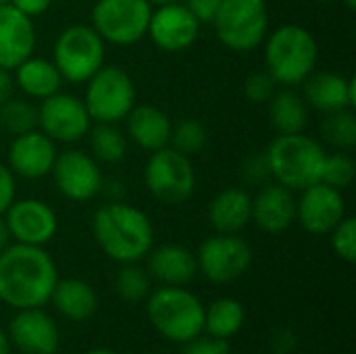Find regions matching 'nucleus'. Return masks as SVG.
<instances>
[{"label": "nucleus", "instance_id": "47", "mask_svg": "<svg viewBox=\"0 0 356 354\" xmlns=\"http://www.w3.org/2000/svg\"><path fill=\"white\" fill-rule=\"evenodd\" d=\"M342 2H344V4H346V6H348L350 10H355V8H356V0H342Z\"/></svg>", "mask_w": 356, "mask_h": 354}, {"label": "nucleus", "instance_id": "17", "mask_svg": "<svg viewBox=\"0 0 356 354\" xmlns=\"http://www.w3.org/2000/svg\"><path fill=\"white\" fill-rule=\"evenodd\" d=\"M56 159L54 142L38 129L15 136L8 148V169L25 179H40L52 171Z\"/></svg>", "mask_w": 356, "mask_h": 354}, {"label": "nucleus", "instance_id": "45", "mask_svg": "<svg viewBox=\"0 0 356 354\" xmlns=\"http://www.w3.org/2000/svg\"><path fill=\"white\" fill-rule=\"evenodd\" d=\"M152 6H165V4H175V2H184V0H148Z\"/></svg>", "mask_w": 356, "mask_h": 354}, {"label": "nucleus", "instance_id": "33", "mask_svg": "<svg viewBox=\"0 0 356 354\" xmlns=\"http://www.w3.org/2000/svg\"><path fill=\"white\" fill-rule=\"evenodd\" d=\"M117 294L127 303H140L150 294V277L144 269L127 263L115 277Z\"/></svg>", "mask_w": 356, "mask_h": 354}, {"label": "nucleus", "instance_id": "10", "mask_svg": "<svg viewBox=\"0 0 356 354\" xmlns=\"http://www.w3.org/2000/svg\"><path fill=\"white\" fill-rule=\"evenodd\" d=\"M152 4L148 0H98L92 8V27L115 46H131L148 31Z\"/></svg>", "mask_w": 356, "mask_h": 354}, {"label": "nucleus", "instance_id": "13", "mask_svg": "<svg viewBox=\"0 0 356 354\" xmlns=\"http://www.w3.org/2000/svg\"><path fill=\"white\" fill-rule=\"evenodd\" d=\"M50 173L60 194L73 202L92 200L98 192H102V171L96 159L83 150L56 152Z\"/></svg>", "mask_w": 356, "mask_h": 354}, {"label": "nucleus", "instance_id": "22", "mask_svg": "<svg viewBox=\"0 0 356 354\" xmlns=\"http://www.w3.org/2000/svg\"><path fill=\"white\" fill-rule=\"evenodd\" d=\"M125 121H127V136L140 148L154 152L159 148L169 146L173 123L165 111L152 104H134Z\"/></svg>", "mask_w": 356, "mask_h": 354}, {"label": "nucleus", "instance_id": "15", "mask_svg": "<svg viewBox=\"0 0 356 354\" xmlns=\"http://www.w3.org/2000/svg\"><path fill=\"white\" fill-rule=\"evenodd\" d=\"M346 217V202L342 190H336L323 182L302 190L296 200V221L313 236L330 234Z\"/></svg>", "mask_w": 356, "mask_h": 354}, {"label": "nucleus", "instance_id": "35", "mask_svg": "<svg viewBox=\"0 0 356 354\" xmlns=\"http://www.w3.org/2000/svg\"><path fill=\"white\" fill-rule=\"evenodd\" d=\"M332 248L334 252L346 261L355 263L356 259V221L353 217H344L332 232Z\"/></svg>", "mask_w": 356, "mask_h": 354}, {"label": "nucleus", "instance_id": "5", "mask_svg": "<svg viewBox=\"0 0 356 354\" xmlns=\"http://www.w3.org/2000/svg\"><path fill=\"white\" fill-rule=\"evenodd\" d=\"M204 305L184 286H163L148 296L146 313L154 330L179 344L196 340L204 332Z\"/></svg>", "mask_w": 356, "mask_h": 354}, {"label": "nucleus", "instance_id": "2", "mask_svg": "<svg viewBox=\"0 0 356 354\" xmlns=\"http://www.w3.org/2000/svg\"><path fill=\"white\" fill-rule=\"evenodd\" d=\"M92 234L102 252L123 265L144 259L154 242V227L148 215L117 200L102 204L94 213Z\"/></svg>", "mask_w": 356, "mask_h": 354}, {"label": "nucleus", "instance_id": "24", "mask_svg": "<svg viewBox=\"0 0 356 354\" xmlns=\"http://www.w3.org/2000/svg\"><path fill=\"white\" fill-rule=\"evenodd\" d=\"M209 219L217 234H238L252 219V196L244 188H225L209 204Z\"/></svg>", "mask_w": 356, "mask_h": 354}, {"label": "nucleus", "instance_id": "1", "mask_svg": "<svg viewBox=\"0 0 356 354\" xmlns=\"http://www.w3.org/2000/svg\"><path fill=\"white\" fill-rule=\"evenodd\" d=\"M58 282L52 257L42 246L10 244L0 252V300L13 309L46 305Z\"/></svg>", "mask_w": 356, "mask_h": 354}, {"label": "nucleus", "instance_id": "29", "mask_svg": "<svg viewBox=\"0 0 356 354\" xmlns=\"http://www.w3.org/2000/svg\"><path fill=\"white\" fill-rule=\"evenodd\" d=\"M88 134L94 159L102 163H119L125 159L127 142L117 123H96V127H92Z\"/></svg>", "mask_w": 356, "mask_h": 354}, {"label": "nucleus", "instance_id": "39", "mask_svg": "<svg viewBox=\"0 0 356 354\" xmlns=\"http://www.w3.org/2000/svg\"><path fill=\"white\" fill-rule=\"evenodd\" d=\"M223 0H184L186 8L196 17V21L202 25V23H213L219 6H221Z\"/></svg>", "mask_w": 356, "mask_h": 354}, {"label": "nucleus", "instance_id": "6", "mask_svg": "<svg viewBox=\"0 0 356 354\" xmlns=\"http://www.w3.org/2000/svg\"><path fill=\"white\" fill-rule=\"evenodd\" d=\"M215 33L234 52H250L269 33V10L265 0H223L215 19Z\"/></svg>", "mask_w": 356, "mask_h": 354}, {"label": "nucleus", "instance_id": "26", "mask_svg": "<svg viewBox=\"0 0 356 354\" xmlns=\"http://www.w3.org/2000/svg\"><path fill=\"white\" fill-rule=\"evenodd\" d=\"M50 300L56 311L71 321H86L98 309V296L94 288L83 280H58Z\"/></svg>", "mask_w": 356, "mask_h": 354}, {"label": "nucleus", "instance_id": "43", "mask_svg": "<svg viewBox=\"0 0 356 354\" xmlns=\"http://www.w3.org/2000/svg\"><path fill=\"white\" fill-rule=\"evenodd\" d=\"M10 232H8V227H6V221H4V217L0 215V252L2 250H6L8 246H10Z\"/></svg>", "mask_w": 356, "mask_h": 354}, {"label": "nucleus", "instance_id": "49", "mask_svg": "<svg viewBox=\"0 0 356 354\" xmlns=\"http://www.w3.org/2000/svg\"><path fill=\"white\" fill-rule=\"evenodd\" d=\"M0 4H8V0H0Z\"/></svg>", "mask_w": 356, "mask_h": 354}, {"label": "nucleus", "instance_id": "14", "mask_svg": "<svg viewBox=\"0 0 356 354\" xmlns=\"http://www.w3.org/2000/svg\"><path fill=\"white\" fill-rule=\"evenodd\" d=\"M2 217L6 221L10 238L17 244L44 246L56 236L58 230V219L52 207L35 198L13 200Z\"/></svg>", "mask_w": 356, "mask_h": 354}, {"label": "nucleus", "instance_id": "7", "mask_svg": "<svg viewBox=\"0 0 356 354\" xmlns=\"http://www.w3.org/2000/svg\"><path fill=\"white\" fill-rule=\"evenodd\" d=\"M52 63L63 79L86 83L104 65V40L92 25H69L54 42Z\"/></svg>", "mask_w": 356, "mask_h": 354}, {"label": "nucleus", "instance_id": "32", "mask_svg": "<svg viewBox=\"0 0 356 354\" xmlns=\"http://www.w3.org/2000/svg\"><path fill=\"white\" fill-rule=\"evenodd\" d=\"M169 144L173 150H177L186 156L198 154L207 146V129L196 119H184L171 129Z\"/></svg>", "mask_w": 356, "mask_h": 354}, {"label": "nucleus", "instance_id": "40", "mask_svg": "<svg viewBox=\"0 0 356 354\" xmlns=\"http://www.w3.org/2000/svg\"><path fill=\"white\" fill-rule=\"evenodd\" d=\"M15 175L13 171L0 163V215H4V211L10 207V202L15 200Z\"/></svg>", "mask_w": 356, "mask_h": 354}, {"label": "nucleus", "instance_id": "4", "mask_svg": "<svg viewBox=\"0 0 356 354\" xmlns=\"http://www.w3.org/2000/svg\"><path fill=\"white\" fill-rule=\"evenodd\" d=\"M267 73L282 86H300L315 69L319 46L315 35L302 25H282L265 38Z\"/></svg>", "mask_w": 356, "mask_h": 354}, {"label": "nucleus", "instance_id": "23", "mask_svg": "<svg viewBox=\"0 0 356 354\" xmlns=\"http://www.w3.org/2000/svg\"><path fill=\"white\" fill-rule=\"evenodd\" d=\"M148 271L163 286H186L198 273L196 255L179 244H163L154 250L150 248Z\"/></svg>", "mask_w": 356, "mask_h": 354}, {"label": "nucleus", "instance_id": "25", "mask_svg": "<svg viewBox=\"0 0 356 354\" xmlns=\"http://www.w3.org/2000/svg\"><path fill=\"white\" fill-rule=\"evenodd\" d=\"M13 71H15V77H13L15 83L29 98L44 100V98L60 92L63 77H60L58 69L54 67V63L48 58H38L31 54Z\"/></svg>", "mask_w": 356, "mask_h": 354}, {"label": "nucleus", "instance_id": "16", "mask_svg": "<svg viewBox=\"0 0 356 354\" xmlns=\"http://www.w3.org/2000/svg\"><path fill=\"white\" fill-rule=\"evenodd\" d=\"M200 31V23L184 2L156 6L148 21L150 40L165 52H181L190 48Z\"/></svg>", "mask_w": 356, "mask_h": 354}, {"label": "nucleus", "instance_id": "34", "mask_svg": "<svg viewBox=\"0 0 356 354\" xmlns=\"http://www.w3.org/2000/svg\"><path fill=\"white\" fill-rule=\"evenodd\" d=\"M355 173L356 165L353 156H348L346 152H336L325 156L321 182L336 190H346L355 182Z\"/></svg>", "mask_w": 356, "mask_h": 354}, {"label": "nucleus", "instance_id": "30", "mask_svg": "<svg viewBox=\"0 0 356 354\" xmlns=\"http://www.w3.org/2000/svg\"><path fill=\"white\" fill-rule=\"evenodd\" d=\"M321 134L332 146L340 150H350L356 144L355 108H340L327 113L321 123Z\"/></svg>", "mask_w": 356, "mask_h": 354}, {"label": "nucleus", "instance_id": "37", "mask_svg": "<svg viewBox=\"0 0 356 354\" xmlns=\"http://www.w3.org/2000/svg\"><path fill=\"white\" fill-rule=\"evenodd\" d=\"M240 173H242V179L246 184H250V186H265L271 179V171H269V163H267L265 152L248 156L242 163Z\"/></svg>", "mask_w": 356, "mask_h": 354}, {"label": "nucleus", "instance_id": "9", "mask_svg": "<svg viewBox=\"0 0 356 354\" xmlns=\"http://www.w3.org/2000/svg\"><path fill=\"white\" fill-rule=\"evenodd\" d=\"M144 182L156 200L165 204H181L194 194L196 171L190 156L165 146L150 152L144 169Z\"/></svg>", "mask_w": 356, "mask_h": 354}, {"label": "nucleus", "instance_id": "21", "mask_svg": "<svg viewBox=\"0 0 356 354\" xmlns=\"http://www.w3.org/2000/svg\"><path fill=\"white\" fill-rule=\"evenodd\" d=\"M302 86H305L307 102L325 115L340 111V108L356 106L355 77H344L332 71H313L302 81Z\"/></svg>", "mask_w": 356, "mask_h": 354}, {"label": "nucleus", "instance_id": "41", "mask_svg": "<svg viewBox=\"0 0 356 354\" xmlns=\"http://www.w3.org/2000/svg\"><path fill=\"white\" fill-rule=\"evenodd\" d=\"M54 0H8V4H13L17 10H21L27 17H38L44 15Z\"/></svg>", "mask_w": 356, "mask_h": 354}, {"label": "nucleus", "instance_id": "48", "mask_svg": "<svg viewBox=\"0 0 356 354\" xmlns=\"http://www.w3.org/2000/svg\"><path fill=\"white\" fill-rule=\"evenodd\" d=\"M315 2H319V4H327V2H334V0H315Z\"/></svg>", "mask_w": 356, "mask_h": 354}, {"label": "nucleus", "instance_id": "19", "mask_svg": "<svg viewBox=\"0 0 356 354\" xmlns=\"http://www.w3.org/2000/svg\"><path fill=\"white\" fill-rule=\"evenodd\" d=\"M35 27L31 17L13 4H0V67L13 71L33 54Z\"/></svg>", "mask_w": 356, "mask_h": 354}, {"label": "nucleus", "instance_id": "38", "mask_svg": "<svg viewBox=\"0 0 356 354\" xmlns=\"http://www.w3.org/2000/svg\"><path fill=\"white\" fill-rule=\"evenodd\" d=\"M184 354H232V348L227 344V340H219V338H196L192 342H188V348Z\"/></svg>", "mask_w": 356, "mask_h": 354}, {"label": "nucleus", "instance_id": "8", "mask_svg": "<svg viewBox=\"0 0 356 354\" xmlns=\"http://www.w3.org/2000/svg\"><path fill=\"white\" fill-rule=\"evenodd\" d=\"M86 83L83 104L96 123H119L136 104V86L117 65H102Z\"/></svg>", "mask_w": 356, "mask_h": 354}, {"label": "nucleus", "instance_id": "44", "mask_svg": "<svg viewBox=\"0 0 356 354\" xmlns=\"http://www.w3.org/2000/svg\"><path fill=\"white\" fill-rule=\"evenodd\" d=\"M0 354H10V340L2 330H0Z\"/></svg>", "mask_w": 356, "mask_h": 354}, {"label": "nucleus", "instance_id": "3", "mask_svg": "<svg viewBox=\"0 0 356 354\" xmlns=\"http://www.w3.org/2000/svg\"><path fill=\"white\" fill-rule=\"evenodd\" d=\"M265 156L269 163L271 179L294 192L321 182L327 152L315 138L300 131L286 136L280 134L267 146Z\"/></svg>", "mask_w": 356, "mask_h": 354}, {"label": "nucleus", "instance_id": "36", "mask_svg": "<svg viewBox=\"0 0 356 354\" xmlns=\"http://www.w3.org/2000/svg\"><path fill=\"white\" fill-rule=\"evenodd\" d=\"M277 92V81L267 73V71H259L248 75L246 83H244V94L250 102L257 104H265L273 98V94Z\"/></svg>", "mask_w": 356, "mask_h": 354}, {"label": "nucleus", "instance_id": "28", "mask_svg": "<svg viewBox=\"0 0 356 354\" xmlns=\"http://www.w3.org/2000/svg\"><path fill=\"white\" fill-rule=\"evenodd\" d=\"M244 325V307L234 298H219L204 311V330L211 338L229 340Z\"/></svg>", "mask_w": 356, "mask_h": 354}, {"label": "nucleus", "instance_id": "18", "mask_svg": "<svg viewBox=\"0 0 356 354\" xmlns=\"http://www.w3.org/2000/svg\"><path fill=\"white\" fill-rule=\"evenodd\" d=\"M8 340L25 354H54L58 351V330L50 315L38 309H21L10 325Z\"/></svg>", "mask_w": 356, "mask_h": 354}, {"label": "nucleus", "instance_id": "11", "mask_svg": "<svg viewBox=\"0 0 356 354\" xmlns=\"http://www.w3.org/2000/svg\"><path fill=\"white\" fill-rule=\"evenodd\" d=\"M198 271L213 284H232L242 277L252 263V248L236 234L207 238L196 255Z\"/></svg>", "mask_w": 356, "mask_h": 354}, {"label": "nucleus", "instance_id": "20", "mask_svg": "<svg viewBox=\"0 0 356 354\" xmlns=\"http://www.w3.org/2000/svg\"><path fill=\"white\" fill-rule=\"evenodd\" d=\"M267 234H282L296 221V198L277 182L261 186L252 198V219Z\"/></svg>", "mask_w": 356, "mask_h": 354}, {"label": "nucleus", "instance_id": "46", "mask_svg": "<svg viewBox=\"0 0 356 354\" xmlns=\"http://www.w3.org/2000/svg\"><path fill=\"white\" fill-rule=\"evenodd\" d=\"M88 354H117V353H113V351H106V348H96V351H90Z\"/></svg>", "mask_w": 356, "mask_h": 354}, {"label": "nucleus", "instance_id": "31", "mask_svg": "<svg viewBox=\"0 0 356 354\" xmlns=\"http://www.w3.org/2000/svg\"><path fill=\"white\" fill-rule=\"evenodd\" d=\"M0 127L10 136H21L38 127V108L19 98H8L0 104Z\"/></svg>", "mask_w": 356, "mask_h": 354}, {"label": "nucleus", "instance_id": "27", "mask_svg": "<svg viewBox=\"0 0 356 354\" xmlns=\"http://www.w3.org/2000/svg\"><path fill=\"white\" fill-rule=\"evenodd\" d=\"M269 117L277 134H300L309 121L307 100L294 90L275 92L269 100Z\"/></svg>", "mask_w": 356, "mask_h": 354}, {"label": "nucleus", "instance_id": "12", "mask_svg": "<svg viewBox=\"0 0 356 354\" xmlns=\"http://www.w3.org/2000/svg\"><path fill=\"white\" fill-rule=\"evenodd\" d=\"M38 125L52 142L71 144L88 136L92 119L81 98L56 92L42 100L38 108Z\"/></svg>", "mask_w": 356, "mask_h": 354}, {"label": "nucleus", "instance_id": "42", "mask_svg": "<svg viewBox=\"0 0 356 354\" xmlns=\"http://www.w3.org/2000/svg\"><path fill=\"white\" fill-rule=\"evenodd\" d=\"M13 86H15V79H13L10 71L0 67V104L13 96Z\"/></svg>", "mask_w": 356, "mask_h": 354}]
</instances>
